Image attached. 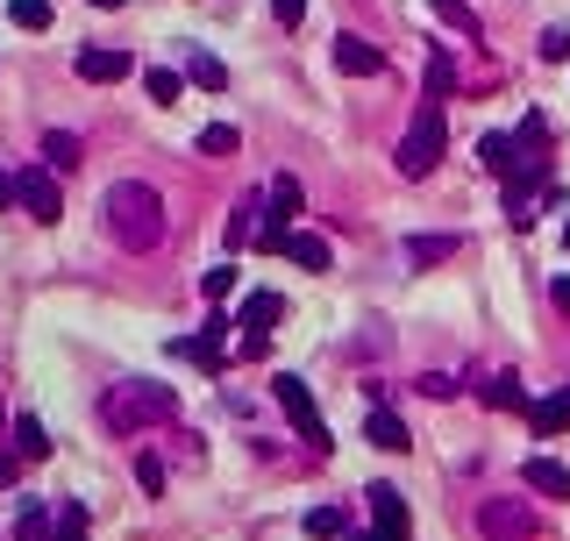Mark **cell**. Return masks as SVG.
Segmentation results:
<instances>
[{"mask_svg": "<svg viewBox=\"0 0 570 541\" xmlns=\"http://www.w3.org/2000/svg\"><path fill=\"white\" fill-rule=\"evenodd\" d=\"M100 221H108V235L122 250H157L164 243V200H157V186H143V178H114L108 186V200H100Z\"/></svg>", "mask_w": 570, "mask_h": 541, "instance_id": "obj_1", "label": "cell"}, {"mask_svg": "<svg viewBox=\"0 0 570 541\" xmlns=\"http://www.w3.org/2000/svg\"><path fill=\"white\" fill-rule=\"evenodd\" d=\"M172 413H178V393L172 385H150V378H122L100 399V420H108L114 434H136L143 420H172Z\"/></svg>", "mask_w": 570, "mask_h": 541, "instance_id": "obj_2", "label": "cell"}, {"mask_svg": "<svg viewBox=\"0 0 570 541\" xmlns=\"http://www.w3.org/2000/svg\"><path fill=\"white\" fill-rule=\"evenodd\" d=\"M442 150H449L442 100H421V108H414V122H407V135H399V172H407V178H428L435 164H442Z\"/></svg>", "mask_w": 570, "mask_h": 541, "instance_id": "obj_3", "label": "cell"}, {"mask_svg": "<svg viewBox=\"0 0 570 541\" xmlns=\"http://www.w3.org/2000/svg\"><path fill=\"white\" fill-rule=\"evenodd\" d=\"M272 393H278V406H285V420L299 428V442H307V449H336V442H328V420H321V406H314V393H307V378L278 371V378H272Z\"/></svg>", "mask_w": 570, "mask_h": 541, "instance_id": "obj_4", "label": "cell"}, {"mask_svg": "<svg viewBox=\"0 0 570 541\" xmlns=\"http://www.w3.org/2000/svg\"><path fill=\"white\" fill-rule=\"evenodd\" d=\"M478 528H485L492 541H528L535 514H528V499H485L478 506Z\"/></svg>", "mask_w": 570, "mask_h": 541, "instance_id": "obj_5", "label": "cell"}, {"mask_svg": "<svg viewBox=\"0 0 570 541\" xmlns=\"http://www.w3.org/2000/svg\"><path fill=\"white\" fill-rule=\"evenodd\" d=\"M14 207H29V221H57V214H65V207H57V178H51V164H36V172L14 178Z\"/></svg>", "mask_w": 570, "mask_h": 541, "instance_id": "obj_6", "label": "cell"}, {"mask_svg": "<svg viewBox=\"0 0 570 541\" xmlns=\"http://www.w3.org/2000/svg\"><path fill=\"white\" fill-rule=\"evenodd\" d=\"M336 71H350V79H379V71H385V51L342 29V36H336Z\"/></svg>", "mask_w": 570, "mask_h": 541, "instance_id": "obj_7", "label": "cell"}, {"mask_svg": "<svg viewBox=\"0 0 570 541\" xmlns=\"http://www.w3.org/2000/svg\"><path fill=\"white\" fill-rule=\"evenodd\" d=\"M364 499H371V520H379V541H407L414 520H407V499H399L393 485H371Z\"/></svg>", "mask_w": 570, "mask_h": 541, "instance_id": "obj_8", "label": "cell"}, {"mask_svg": "<svg viewBox=\"0 0 570 541\" xmlns=\"http://www.w3.org/2000/svg\"><path fill=\"white\" fill-rule=\"evenodd\" d=\"M129 71H136V57H129V51H100V43H94V51H79V79L86 86H122Z\"/></svg>", "mask_w": 570, "mask_h": 541, "instance_id": "obj_9", "label": "cell"}, {"mask_svg": "<svg viewBox=\"0 0 570 541\" xmlns=\"http://www.w3.org/2000/svg\"><path fill=\"white\" fill-rule=\"evenodd\" d=\"M520 485L542 492V499H570V471L557 456H528V463H520Z\"/></svg>", "mask_w": 570, "mask_h": 541, "instance_id": "obj_10", "label": "cell"}, {"mask_svg": "<svg viewBox=\"0 0 570 541\" xmlns=\"http://www.w3.org/2000/svg\"><path fill=\"white\" fill-rule=\"evenodd\" d=\"M528 428H535V442H557V434L570 428V385H563V393H549V399H535V406H528Z\"/></svg>", "mask_w": 570, "mask_h": 541, "instance_id": "obj_11", "label": "cell"}, {"mask_svg": "<svg viewBox=\"0 0 570 541\" xmlns=\"http://www.w3.org/2000/svg\"><path fill=\"white\" fill-rule=\"evenodd\" d=\"M364 442H371V449H393V456H399V449H414V434H407V420H399L393 406H371V420H364Z\"/></svg>", "mask_w": 570, "mask_h": 541, "instance_id": "obj_12", "label": "cell"}, {"mask_svg": "<svg viewBox=\"0 0 570 541\" xmlns=\"http://www.w3.org/2000/svg\"><path fill=\"white\" fill-rule=\"evenodd\" d=\"M278 313H285V299H278V292H250V299H243V313H235V328H243V335H272Z\"/></svg>", "mask_w": 570, "mask_h": 541, "instance_id": "obj_13", "label": "cell"}, {"mask_svg": "<svg viewBox=\"0 0 570 541\" xmlns=\"http://www.w3.org/2000/svg\"><path fill=\"white\" fill-rule=\"evenodd\" d=\"M478 164H485V172H500V178H514L520 143H514V135H478Z\"/></svg>", "mask_w": 570, "mask_h": 541, "instance_id": "obj_14", "label": "cell"}, {"mask_svg": "<svg viewBox=\"0 0 570 541\" xmlns=\"http://www.w3.org/2000/svg\"><path fill=\"white\" fill-rule=\"evenodd\" d=\"M285 257H293L299 270H328V264H336V257H328V243H321V235H307V229L285 235Z\"/></svg>", "mask_w": 570, "mask_h": 541, "instance_id": "obj_15", "label": "cell"}, {"mask_svg": "<svg viewBox=\"0 0 570 541\" xmlns=\"http://www.w3.org/2000/svg\"><path fill=\"white\" fill-rule=\"evenodd\" d=\"M143 93L157 100V108H178V93H186V71H172V65H150V71H143Z\"/></svg>", "mask_w": 570, "mask_h": 541, "instance_id": "obj_16", "label": "cell"}, {"mask_svg": "<svg viewBox=\"0 0 570 541\" xmlns=\"http://www.w3.org/2000/svg\"><path fill=\"white\" fill-rule=\"evenodd\" d=\"M186 79L207 86V93H221V86H229V65H221L215 51H186Z\"/></svg>", "mask_w": 570, "mask_h": 541, "instance_id": "obj_17", "label": "cell"}, {"mask_svg": "<svg viewBox=\"0 0 570 541\" xmlns=\"http://www.w3.org/2000/svg\"><path fill=\"white\" fill-rule=\"evenodd\" d=\"M14 449H22L29 463L51 456V434H43V420H36V413H14Z\"/></svg>", "mask_w": 570, "mask_h": 541, "instance_id": "obj_18", "label": "cell"}, {"mask_svg": "<svg viewBox=\"0 0 570 541\" xmlns=\"http://www.w3.org/2000/svg\"><path fill=\"white\" fill-rule=\"evenodd\" d=\"M442 257H457V235H414V243H407V264L414 270H428V264H442Z\"/></svg>", "mask_w": 570, "mask_h": 541, "instance_id": "obj_19", "label": "cell"}, {"mask_svg": "<svg viewBox=\"0 0 570 541\" xmlns=\"http://www.w3.org/2000/svg\"><path fill=\"white\" fill-rule=\"evenodd\" d=\"M485 406H500V413H520V406H528V393H520L514 371H500V378L485 385Z\"/></svg>", "mask_w": 570, "mask_h": 541, "instance_id": "obj_20", "label": "cell"}, {"mask_svg": "<svg viewBox=\"0 0 570 541\" xmlns=\"http://www.w3.org/2000/svg\"><path fill=\"white\" fill-rule=\"evenodd\" d=\"M43 164L72 172V164H79V135H72V129H51V135H43Z\"/></svg>", "mask_w": 570, "mask_h": 541, "instance_id": "obj_21", "label": "cell"}, {"mask_svg": "<svg viewBox=\"0 0 570 541\" xmlns=\"http://www.w3.org/2000/svg\"><path fill=\"white\" fill-rule=\"evenodd\" d=\"M200 150H207V157H235V150H243V135H235V122H207V129H200Z\"/></svg>", "mask_w": 570, "mask_h": 541, "instance_id": "obj_22", "label": "cell"}, {"mask_svg": "<svg viewBox=\"0 0 570 541\" xmlns=\"http://www.w3.org/2000/svg\"><path fill=\"white\" fill-rule=\"evenodd\" d=\"M8 22L36 36V29H51V0H8Z\"/></svg>", "mask_w": 570, "mask_h": 541, "instance_id": "obj_23", "label": "cell"}, {"mask_svg": "<svg viewBox=\"0 0 570 541\" xmlns=\"http://www.w3.org/2000/svg\"><path fill=\"white\" fill-rule=\"evenodd\" d=\"M307 534H314V541H342V534H350V528H342V506H314V514H307Z\"/></svg>", "mask_w": 570, "mask_h": 541, "instance_id": "obj_24", "label": "cell"}, {"mask_svg": "<svg viewBox=\"0 0 570 541\" xmlns=\"http://www.w3.org/2000/svg\"><path fill=\"white\" fill-rule=\"evenodd\" d=\"M14 534H22V541H57V520L43 514V506H22V520H14Z\"/></svg>", "mask_w": 570, "mask_h": 541, "instance_id": "obj_25", "label": "cell"}, {"mask_svg": "<svg viewBox=\"0 0 570 541\" xmlns=\"http://www.w3.org/2000/svg\"><path fill=\"white\" fill-rule=\"evenodd\" d=\"M428 8H435V14H442V22H449V29H457V36H471V43H478V14H471V8H463V0H428Z\"/></svg>", "mask_w": 570, "mask_h": 541, "instance_id": "obj_26", "label": "cell"}, {"mask_svg": "<svg viewBox=\"0 0 570 541\" xmlns=\"http://www.w3.org/2000/svg\"><path fill=\"white\" fill-rule=\"evenodd\" d=\"M449 86H457V65H449V51L428 57V100H449Z\"/></svg>", "mask_w": 570, "mask_h": 541, "instance_id": "obj_27", "label": "cell"}, {"mask_svg": "<svg viewBox=\"0 0 570 541\" xmlns=\"http://www.w3.org/2000/svg\"><path fill=\"white\" fill-rule=\"evenodd\" d=\"M57 541H86V506L57 499Z\"/></svg>", "mask_w": 570, "mask_h": 541, "instance_id": "obj_28", "label": "cell"}, {"mask_svg": "<svg viewBox=\"0 0 570 541\" xmlns=\"http://www.w3.org/2000/svg\"><path fill=\"white\" fill-rule=\"evenodd\" d=\"M200 292H207V299H229V292H235V264H215V270L200 278Z\"/></svg>", "mask_w": 570, "mask_h": 541, "instance_id": "obj_29", "label": "cell"}, {"mask_svg": "<svg viewBox=\"0 0 570 541\" xmlns=\"http://www.w3.org/2000/svg\"><path fill=\"white\" fill-rule=\"evenodd\" d=\"M535 51H542L549 65H563V57H570V29H542V43H535Z\"/></svg>", "mask_w": 570, "mask_h": 541, "instance_id": "obj_30", "label": "cell"}, {"mask_svg": "<svg viewBox=\"0 0 570 541\" xmlns=\"http://www.w3.org/2000/svg\"><path fill=\"white\" fill-rule=\"evenodd\" d=\"M136 485L150 492V499H157V492H164V463H157V456H136Z\"/></svg>", "mask_w": 570, "mask_h": 541, "instance_id": "obj_31", "label": "cell"}, {"mask_svg": "<svg viewBox=\"0 0 570 541\" xmlns=\"http://www.w3.org/2000/svg\"><path fill=\"white\" fill-rule=\"evenodd\" d=\"M272 14H278L285 29H299V22H307V0H272Z\"/></svg>", "mask_w": 570, "mask_h": 541, "instance_id": "obj_32", "label": "cell"}, {"mask_svg": "<svg viewBox=\"0 0 570 541\" xmlns=\"http://www.w3.org/2000/svg\"><path fill=\"white\" fill-rule=\"evenodd\" d=\"M421 393H428V399H449V393H457V378H442V371H428V378H421Z\"/></svg>", "mask_w": 570, "mask_h": 541, "instance_id": "obj_33", "label": "cell"}, {"mask_svg": "<svg viewBox=\"0 0 570 541\" xmlns=\"http://www.w3.org/2000/svg\"><path fill=\"white\" fill-rule=\"evenodd\" d=\"M549 299H557V313H570V278H557V285H549Z\"/></svg>", "mask_w": 570, "mask_h": 541, "instance_id": "obj_34", "label": "cell"}, {"mask_svg": "<svg viewBox=\"0 0 570 541\" xmlns=\"http://www.w3.org/2000/svg\"><path fill=\"white\" fill-rule=\"evenodd\" d=\"M14 485V456H0V492H8Z\"/></svg>", "mask_w": 570, "mask_h": 541, "instance_id": "obj_35", "label": "cell"}, {"mask_svg": "<svg viewBox=\"0 0 570 541\" xmlns=\"http://www.w3.org/2000/svg\"><path fill=\"white\" fill-rule=\"evenodd\" d=\"M8 200H14V178H8V172H0V207H8Z\"/></svg>", "mask_w": 570, "mask_h": 541, "instance_id": "obj_36", "label": "cell"}, {"mask_svg": "<svg viewBox=\"0 0 570 541\" xmlns=\"http://www.w3.org/2000/svg\"><path fill=\"white\" fill-rule=\"evenodd\" d=\"M342 541H379V534H342Z\"/></svg>", "mask_w": 570, "mask_h": 541, "instance_id": "obj_37", "label": "cell"}, {"mask_svg": "<svg viewBox=\"0 0 570 541\" xmlns=\"http://www.w3.org/2000/svg\"><path fill=\"white\" fill-rule=\"evenodd\" d=\"M563 250H570V221H563Z\"/></svg>", "mask_w": 570, "mask_h": 541, "instance_id": "obj_38", "label": "cell"}]
</instances>
